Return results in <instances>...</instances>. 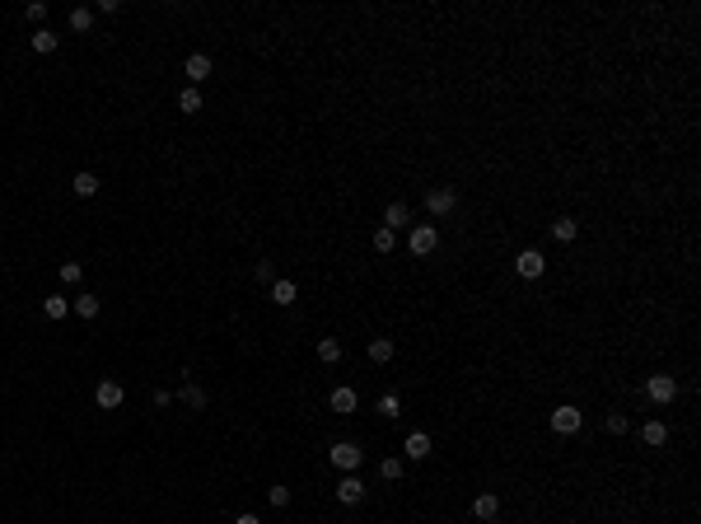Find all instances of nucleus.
Wrapping results in <instances>:
<instances>
[{
  "label": "nucleus",
  "instance_id": "f257e3e1",
  "mask_svg": "<svg viewBox=\"0 0 701 524\" xmlns=\"http://www.w3.org/2000/svg\"><path fill=\"white\" fill-rule=\"evenodd\" d=\"M407 248H412L416 258H430V253L440 248V230H435V225H412V230H407Z\"/></svg>",
  "mask_w": 701,
  "mask_h": 524
},
{
  "label": "nucleus",
  "instance_id": "f03ea898",
  "mask_svg": "<svg viewBox=\"0 0 701 524\" xmlns=\"http://www.w3.org/2000/svg\"><path fill=\"white\" fill-rule=\"evenodd\" d=\"M328 459H332V468H341V473H356L365 464V449L360 445H351V440H341V445H332L328 449Z\"/></svg>",
  "mask_w": 701,
  "mask_h": 524
},
{
  "label": "nucleus",
  "instance_id": "7ed1b4c3",
  "mask_svg": "<svg viewBox=\"0 0 701 524\" xmlns=\"http://www.w3.org/2000/svg\"><path fill=\"white\" fill-rule=\"evenodd\" d=\"M645 393H650V403H659V407H664V403H674V398H678V379H674V374H650V379H645Z\"/></svg>",
  "mask_w": 701,
  "mask_h": 524
},
{
  "label": "nucleus",
  "instance_id": "20e7f679",
  "mask_svg": "<svg viewBox=\"0 0 701 524\" xmlns=\"http://www.w3.org/2000/svg\"><path fill=\"white\" fill-rule=\"evenodd\" d=\"M94 403H99L103 412H112V407H122V403H127V389H122L117 379H99V389H94Z\"/></svg>",
  "mask_w": 701,
  "mask_h": 524
},
{
  "label": "nucleus",
  "instance_id": "39448f33",
  "mask_svg": "<svg viewBox=\"0 0 701 524\" xmlns=\"http://www.w3.org/2000/svg\"><path fill=\"white\" fill-rule=\"evenodd\" d=\"M515 272H519L524 281H538V276L547 272V258L538 253V248H524L519 258H515Z\"/></svg>",
  "mask_w": 701,
  "mask_h": 524
},
{
  "label": "nucleus",
  "instance_id": "423d86ee",
  "mask_svg": "<svg viewBox=\"0 0 701 524\" xmlns=\"http://www.w3.org/2000/svg\"><path fill=\"white\" fill-rule=\"evenodd\" d=\"M547 421H552V431H556V436H575V431H580V407L561 403V407H556Z\"/></svg>",
  "mask_w": 701,
  "mask_h": 524
},
{
  "label": "nucleus",
  "instance_id": "0eeeda50",
  "mask_svg": "<svg viewBox=\"0 0 701 524\" xmlns=\"http://www.w3.org/2000/svg\"><path fill=\"white\" fill-rule=\"evenodd\" d=\"M426 206H430V215H449V211L458 206V192L454 187H430L426 192Z\"/></svg>",
  "mask_w": 701,
  "mask_h": 524
},
{
  "label": "nucleus",
  "instance_id": "6e6552de",
  "mask_svg": "<svg viewBox=\"0 0 701 524\" xmlns=\"http://www.w3.org/2000/svg\"><path fill=\"white\" fill-rule=\"evenodd\" d=\"M384 230H412V206L407 202H389V211H384Z\"/></svg>",
  "mask_w": 701,
  "mask_h": 524
},
{
  "label": "nucleus",
  "instance_id": "1a4fd4ad",
  "mask_svg": "<svg viewBox=\"0 0 701 524\" xmlns=\"http://www.w3.org/2000/svg\"><path fill=\"white\" fill-rule=\"evenodd\" d=\"M402 454H407L412 464L430 459V436H426V431H407V440H402Z\"/></svg>",
  "mask_w": 701,
  "mask_h": 524
},
{
  "label": "nucleus",
  "instance_id": "9d476101",
  "mask_svg": "<svg viewBox=\"0 0 701 524\" xmlns=\"http://www.w3.org/2000/svg\"><path fill=\"white\" fill-rule=\"evenodd\" d=\"M337 501H341V505H360V501H365V482L356 477V473H346V477L337 482Z\"/></svg>",
  "mask_w": 701,
  "mask_h": 524
},
{
  "label": "nucleus",
  "instance_id": "9b49d317",
  "mask_svg": "<svg viewBox=\"0 0 701 524\" xmlns=\"http://www.w3.org/2000/svg\"><path fill=\"white\" fill-rule=\"evenodd\" d=\"M295 300H299V286H295V281H286V276H281V281H271V305L290 309Z\"/></svg>",
  "mask_w": 701,
  "mask_h": 524
},
{
  "label": "nucleus",
  "instance_id": "f8f14e48",
  "mask_svg": "<svg viewBox=\"0 0 701 524\" xmlns=\"http://www.w3.org/2000/svg\"><path fill=\"white\" fill-rule=\"evenodd\" d=\"M472 515H477V520H495V515H500V497H495V492H482V497L472 501Z\"/></svg>",
  "mask_w": 701,
  "mask_h": 524
},
{
  "label": "nucleus",
  "instance_id": "ddd939ff",
  "mask_svg": "<svg viewBox=\"0 0 701 524\" xmlns=\"http://www.w3.org/2000/svg\"><path fill=\"white\" fill-rule=\"evenodd\" d=\"M210 75V56L206 52H192L187 56V84H197V80H206Z\"/></svg>",
  "mask_w": 701,
  "mask_h": 524
},
{
  "label": "nucleus",
  "instance_id": "4468645a",
  "mask_svg": "<svg viewBox=\"0 0 701 524\" xmlns=\"http://www.w3.org/2000/svg\"><path fill=\"white\" fill-rule=\"evenodd\" d=\"M56 43H61V38H56L52 28H38V33H33V38H28V47H33V52H38V56H47V52H56Z\"/></svg>",
  "mask_w": 701,
  "mask_h": 524
},
{
  "label": "nucleus",
  "instance_id": "2eb2a0df",
  "mask_svg": "<svg viewBox=\"0 0 701 524\" xmlns=\"http://www.w3.org/2000/svg\"><path fill=\"white\" fill-rule=\"evenodd\" d=\"M641 440H645L650 449H659L664 440H669V426H664V421H645V426H641Z\"/></svg>",
  "mask_w": 701,
  "mask_h": 524
},
{
  "label": "nucleus",
  "instance_id": "dca6fc26",
  "mask_svg": "<svg viewBox=\"0 0 701 524\" xmlns=\"http://www.w3.org/2000/svg\"><path fill=\"white\" fill-rule=\"evenodd\" d=\"M341 351H346V346H341L337 337H318V361H323V366H337Z\"/></svg>",
  "mask_w": 701,
  "mask_h": 524
},
{
  "label": "nucleus",
  "instance_id": "f3484780",
  "mask_svg": "<svg viewBox=\"0 0 701 524\" xmlns=\"http://www.w3.org/2000/svg\"><path fill=\"white\" fill-rule=\"evenodd\" d=\"M369 361H374V366H389L393 361V337H369Z\"/></svg>",
  "mask_w": 701,
  "mask_h": 524
},
{
  "label": "nucleus",
  "instance_id": "a211bd4d",
  "mask_svg": "<svg viewBox=\"0 0 701 524\" xmlns=\"http://www.w3.org/2000/svg\"><path fill=\"white\" fill-rule=\"evenodd\" d=\"M328 403H332V412H356V403H360V398H356V389H346V384H341V389H332V398H328Z\"/></svg>",
  "mask_w": 701,
  "mask_h": 524
},
{
  "label": "nucleus",
  "instance_id": "6ab92c4d",
  "mask_svg": "<svg viewBox=\"0 0 701 524\" xmlns=\"http://www.w3.org/2000/svg\"><path fill=\"white\" fill-rule=\"evenodd\" d=\"M178 398L187 403V407H192V412H201V407H206V389H201V384H192V379L182 384V393H178Z\"/></svg>",
  "mask_w": 701,
  "mask_h": 524
},
{
  "label": "nucleus",
  "instance_id": "aec40b11",
  "mask_svg": "<svg viewBox=\"0 0 701 524\" xmlns=\"http://www.w3.org/2000/svg\"><path fill=\"white\" fill-rule=\"evenodd\" d=\"M575 235H580V225H575L571 215H561V220H552V239H556V243H571Z\"/></svg>",
  "mask_w": 701,
  "mask_h": 524
},
{
  "label": "nucleus",
  "instance_id": "412c9836",
  "mask_svg": "<svg viewBox=\"0 0 701 524\" xmlns=\"http://www.w3.org/2000/svg\"><path fill=\"white\" fill-rule=\"evenodd\" d=\"M42 314H47V318H66V314H71V300H66V295H47V300H42Z\"/></svg>",
  "mask_w": 701,
  "mask_h": 524
},
{
  "label": "nucleus",
  "instance_id": "4be33fe9",
  "mask_svg": "<svg viewBox=\"0 0 701 524\" xmlns=\"http://www.w3.org/2000/svg\"><path fill=\"white\" fill-rule=\"evenodd\" d=\"M178 108H182V112H201V89H197V84H187V89L178 94Z\"/></svg>",
  "mask_w": 701,
  "mask_h": 524
},
{
  "label": "nucleus",
  "instance_id": "5701e85b",
  "mask_svg": "<svg viewBox=\"0 0 701 524\" xmlns=\"http://www.w3.org/2000/svg\"><path fill=\"white\" fill-rule=\"evenodd\" d=\"M99 309H103L99 295H75V314L79 318H99Z\"/></svg>",
  "mask_w": 701,
  "mask_h": 524
},
{
  "label": "nucleus",
  "instance_id": "b1692460",
  "mask_svg": "<svg viewBox=\"0 0 701 524\" xmlns=\"http://www.w3.org/2000/svg\"><path fill=\"white\" fill-rule=\"evenodd\" d=\"M71 28H75V33H89V28H94V10L75 5V10H71Z\"/></svg>",
  "mask_w": 701,
  "mask_h": 524
},
{
  "label": "nucleus",
  "instance_id": "393cba45",
  "mask_svg": "<svg viewBox=\"0 0 701 524\" xmlns=\"http://www.w3.org/2000/svg\"><path fill=\"white\" fill-rule=\"evenodd\" d=\"M71 187H75V197H94V192H99V178H94V174H75Z\"/></svg>",
  "mask_w": 701,
  "mask_h": 524
},
{
  "label": "nucleus",
  "instance_id": "a878e982",
  "mask_svg": "<svg viewBox=\"0 0 701 524\" xmlns=\"http://www.w3.org/2000/svg\"><path fill=\"white\" fill-rule=\"evenodd\" d=\"M393 243H397V235L379 225V230H374V253H393Z\"/></svg>",
  "mask_w": 701,
  "mask_h": 524
},
{
  "label": "nucleus",
  "instance_id": "bb28decb",
  "mask_svg": "<svg viewBox=\"0 0 701 524\" xmlns=\"http://www.w3.org/2000/svg\"><path fill=\"white\" fill-rule=\"evenodd\" d=\"M397 412H402V403H397V393H384V398H379V417H397Z\"/></svg>",
  "mask_w": 701,
  "mask_h": 524
},
{
  "label": "nucleus",
  "instance_id": "cd10ccee",
  "mask_svg": "<svg viewBox=\"0 0 701 524\" xmlns=\"http://www.w3.org/2000/svg\"><path fill=\"white\" fill-rule=\"evenodd\" d=\"M379 477H384V482H397V477H402V459H384V464H379Z\"/></svg>",
  "mask_w": 701,
  "mask_h": 524
},
{
  "label": "nucleus",
  "instance_id": "c85d7f7f",
  "mask_svg": "<svg viewBox=\"0 0 701 524\" xmlns=\"http://www.w3.org/2000/svg\"><path fill=\"white\" fill-rule=\"evenodd\" d=\"M253 276H258L262 286H271V281H276V262H267V258H262L258 267H253Z\"/></svg>",
  "mask_w": 701,
  "mask_h": 524
},
{
  "label": "nucleus",
  "instance_id": "c756f323",
  "mask_svg": "<svg viewBox=\"0 0 701 524\" xmlns=\"http://www.w3.org/2000/svg\"><path fill=\"white\" fill-rule=\"evenodd\" d=\"M608 431H613V436H626V431H631V417H626V412H613V417H608Z\"/></svg>",
  "mask_w": 701,
  "mask_h": 524
},
{
  "label": "nucleus",
  "instance_id": "7c9ffc66",
  "mask_svg": "<svg viewBox=\"0 0 701 524\" xmlns=\"http://www.w3.org/2000/svg\"><path fill=\"white\" fill-rule=\"evenodd\" d=\"M79 276H84V267H79V262H61V281H66V286H75Z\"/></svg>",
  "mask_w": 701,
  "mask_h": 524
},
{
  "label": "nucleus",
  "instance_id": "2f4dec72",
  "mask_svg": "<svg viewBox=\"0 0 701 524\" xmlns=\"http://www.w3.org/2000/svg\"><path fill=\"white\" fill-rule=\"evenodd\" d=\"M24 14H28V24H42V19H47V0H33Z\"/></svg>",
  "mask_w": 701,
  "mask_h": 524
},
{
  "label": "nucleus",
  "instance_id": "473e14b6",
  "mask_svg": "<svg viewBox=\"0 0 701 524\" xmlns=\"http://www.w3.org/2000/svg\"><path fill=\"white\" fill-rule=\"evenodd\" d=\"M267 501H271V505H276V510H281V505H290V487H281V482H276V487H271V492H267Z\"/></svg>",
  "mask_w": 701,
  "mask_h": 524
},
{
  "label": "nucleus",
  "instance_id": "72a5a7b5",
  "mask_svg": "<svg viewBox=\"0 0 701 524\" xmlns=\"http://www.w3.org/2000/svg\"><path fill=\"white\" fill-rule=\"evenodd\" d=\"M234 524H262V520H258V515H253V510H243V515H238V520H234Z\"/></svg>",
  "mask_w": 701,
  "mask_h": 524
}]
</instances>
